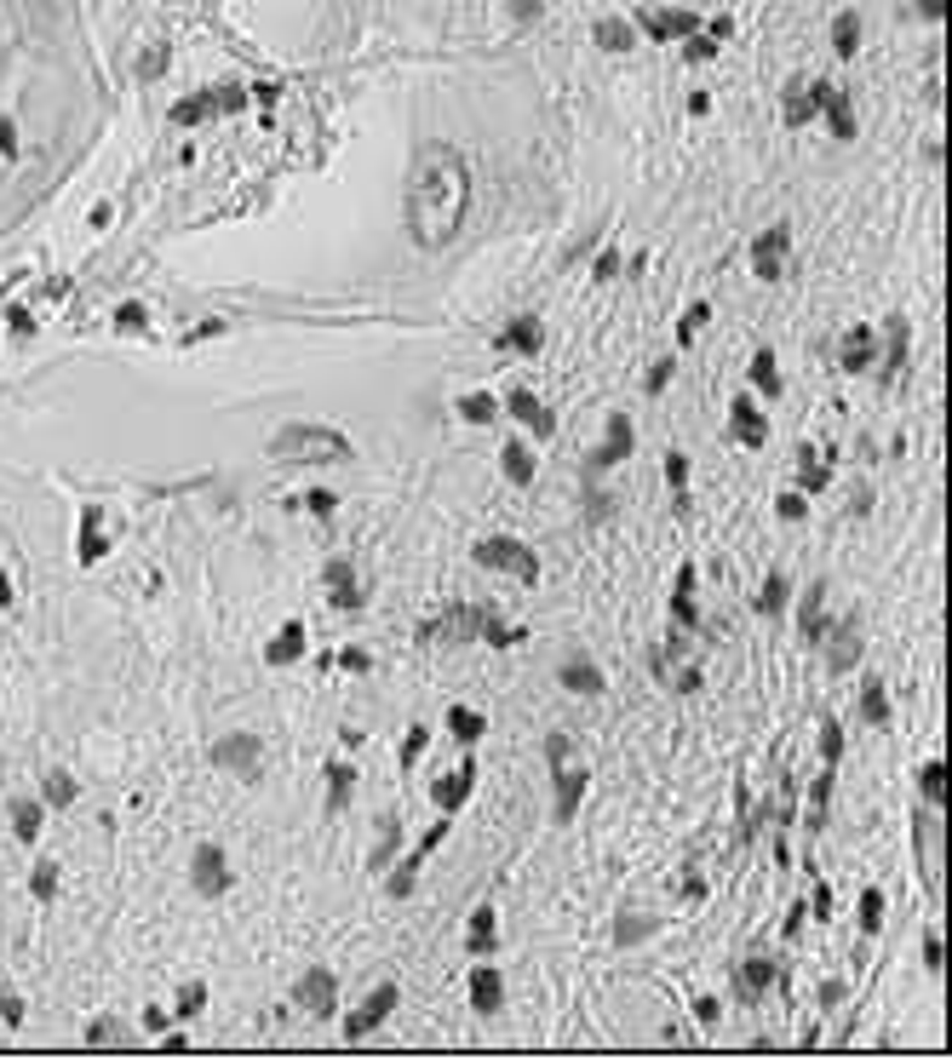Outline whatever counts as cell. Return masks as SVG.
Returning a JSON list of instances; mask_svg holds the SVG:
<instances>
[{
    "label": "cell",
    "mask_w": 952,
    "mask_h": 1061,
    "mask_svg": "<svg viewBox=\"0 0 952 1061\" xmlns=\"http://www.w3.org/2000/svg\"><path fill=\"white\" fill-rule=\"evenodd\" d=\"M465 207H471V178H465L459 150L425 144L413 161V178H408V207H402L408 213V236L425 253H436V247H448L459 236Z\"/></svg>",
    "instance_id": "cell-1"
},
{
    "label": "cell",
    "mask_w": 952,
    "mask_h": 1061,
    "mask_svg": "<svg viewBox=\"0 0 952 1061\" xmlns=\"http://www.w3.org/2000/svg\"><path fill=\"white\" fill-rule=\"evenodd\" d=\"M264 454L282 459V465H293V459H304V465H339V459H350V436L333 431V425H316V419H293V425H282V431L270 436Z\"/></svg>",
    "instance_id": "cell-2"
},
{
    "label": "cell",
    "mask_w": 952,
    "mask_h": 1061,
    "mask_svg": "<svg viewBox=\"0 0 952 1061\" xmlns=\"http://www.w3.org/2000/svg\"><path fill=\"white\" fill-rule=\"evenodd\" d=\"M545 769H551V786H557V821H574L585 786H591V769L585 757L574 752V735H551L545 740Z\"/></svg>",
    "instance_id": "cell-3"
},
{
    "label": "cell",
    "mask_w": 952,
    "mask_h": 1061,
    "mask_svg": "<svg viewBox=\"0 0 952 1061\" xmlns=\"http://www.w3.org/2000/svg\"><path fill=\"white\" fill-rule=\"evenodd\" d=\"M471 563L488 568V574H511V580H522V585H539V557H534V545H522V540H511V534L476 540V545H471Z\"/></svg>",
    "instance_id": "cell-4"
},
{
    "label": "cell",
    "mask_w": 952,
    "mask_h": 1061,
    "mask_svg": "<svg viewBox=\"0 0 952 1061\" xmlns=\"http://www.w3.org/2000/svg\"><path fill=\"white\" fill-rule=\"evenodd\" d=\"M637 454V431H631V419L626 413H608V431H603V442L585 454V476L597 482L603 471H614V465H626Z\"/></svg>",
    "instance_id": "cell-5"
},
{
    "label": "cell",
    "mask_w": 952,
    "mask_h": 1061,
    "mask_svg": "<svg viewBox=\"0 0 952 1061\" xmlns=\"http://www.w3.org/2000/svg\"><path fill=\"white\" fill-rule=\"evenodd\" d=\"M293 1004H299L310 1021L339 1016V975H333V970H322V964H310V970L293 981Z\"/></svg>",
    "instance_id": "cell-6"
},
{
    "label": "cell",
    "mask_w": 952,
    "mask_h": 1061,
    "mask_svg": "<svg viewBox=\"0 0 952 1061\" xmlns=\"http://www.w3.org/2000/svg\"><path fill=\"white\" fill-rule=\"evenodd\" d=\"M396 1004H402V987H396V981H379V987H373L362 1004H356V1016H345V1038H350V1044H356V1038H373L390 1016H396Z\"/></svg>",
    "instance_id": "cell-7"
},
{
    "label": "cell",
    "mask_w": 952,
    "mask_h": 1061,
    "mask_svg": "<svg viewBox=\"0 0 952 1061\" xmlns=\"http://www.w3.org/2000/svg\"><path fill=\"white\" fill-rule=\"evenodd\" d=\"M499 413H511V419H517V425H522L528 436H539V442H545V436H557V413L545 408V402H539L528 385L505 390V396H499Z\"/></svg>",
    "instance_id": "cell-8"
},
{
    "label": "cell",
    "mask_w": 952,
    "mask_h": 1061,
    "mask_svg": "<svg viewBox=\"0 0 952 1061\" xmlns=\"http://www.w3.org/2000/svg\"><path fill=\"white\" fill-rule=\"evenodd\" d=\"M488 614H494V608H448V614L431 620L419 637H425V643H442V637H448V643H471V637H476V643H482V626H488Z\"/></svg>",
    "instance_id": "cell-9"
},
{
    "label": "cell",
    "mask_w": 952,
    "mask_h": 1061,
    "mask_svg": "<svg viewBox=\"0 0 952 1061\" xmlns=\"http://www.w3.org/2000/svg\"><path fill=\"white\" fill-rule=\"evenodd\" d=\"M786 253H792V230L786 224H769L752 241V276H757V282H780V276H786Z\"/></svg>",
    "instance_id": "cell-10"
},
{
    "label": "cell",
    "mask_w": 952,
    "mask_h": 1061,
    "mask_svg": "<svg viewBox=\"0 0 952 1061\" xmlns=\"http://www.w3.org/2000/svg\"><path fill=\"white\" fill-rule=\"evenodd\" d=\"M941 809H929L924 821H918V861H924V884H929V895L941 901V878H947V866H941Z\"/></svg>",
    "instance_id": "cell-11"
},
{
    "label": "cell",
    "mask_w": 952,
    "mask_h": 1061,
    "mask_svg": "<svg viewBox=\"0 0 952 1061\" xmlns=\"http://www.w3.org/2000/svg\"><path fill=\"white\" fill-rule=\"evenodd\" d=\"M471 786H476V763H471V757H465V763H459V769H454V775H436V780H431V803H436V809H442V815H448V821H454V815H459V809H465V803H471Z\"/></svg>",
    "instance_id": "cell-12"
},
{
    "label": "cell",
    "mask_w": 952,
    "mask_h": 1061,
    "mask_svg": "<svg viewBox=\"0 0 952 1061\" xmlns=\"http://www.w3.org/2000/svg\"><path fill=\"white\" fill-rule=\"evenodd\" d=\"M729 436H735L740 448H769V419L757 413L752 396H735V402H729Z\"/></svg>",
    "instance_id": "cell-13"
},
{
    "label": "cell",
    "mask_w": 952,
    "mask_h": 1061,
    "mask_svg": "<svg viewBox=\"0 0 952 1061\" xmlns=\"http://www.w3.org/2000/svg\"><path fill=\"white\" fill-rule=\"evenodd\" d=\"M872 362H878V327H849L838 345V367L861 379V373H872Z\"/></svg>",
    "instance_id": "cell-14"
},
{
    "label": "cell",
    "mask_w": 952,
    "mask_h": 1061,
    "mask_svg": "<svg viewBox=\"0 0 952 1061\" xmlns=\"http://www.w3.org/2000/svg\"><path fill=\"white\" fill-rule=\"evenodd\" d=\"M557 683H563L568 694H580V700H597V694H608V677H603L597 666L585 660V654H568V660L557 666Z\"/></svg>",
    "instance_id": "cell-15"
},
{
    "label": "cell",
    "mask_w": 952,
    "mask_h": 1061,
    "mask_svg": "<svg viewBox=\"0 0 952 1061\" xmlns=\"http://www.w3.org/2000/svg\"><path fill=\"white\" fill-rule=\"evenodd\" d=\"M499 1004H505V981H499V970L488 958H471V1010L476 1016H499Z\"/></svg>",
    "instance_id": "cell-16"
},
{
    "label": "cell",
    "mask_w": 952,
    "mask_h": 1061,
    "mask_svg": "<svg viewBox=\"0 0 952 1061\" xmlns=\"http://www.w3.org/2000/svg\"><path fill=\"white\" fill-rule=\"evenodd\" d=\"M190 878H195L201 895H224V889H230V861H224V849H218V844H201L195 861H190Z\"/></svg>",
    "instance_id": "cell-17"
},
{
    "label": "cell",
    "mask_w": 952,
    "mask_h": 1061,
    "mask_svg": "<svg viewBox=\"0 0 952 1061\" xmlns=\"http://www.w3.org/2000/svg\"><path fill=\"white\" fill-rule=\"evenodd\" d=\"M494 345L511 350V356H539L545 350V327H539V316H517L511 327H499V333H494Z\"/></svg>",
    "instance_id": "cell-18"
},
{
    "label": "cell",
    "mask_w": 952,
    "mask_h": 1061,
    "mask_svg": "<svg viewBox=\"0 0 952 1061\" xmlns=\"http://www.w3.org/2000/svg\"><path fill=\"white\" fill-rule=\"evenodd\" d=\"M694 580H700V568H694V563H683V568H677V585H671V620H677L683 631H700V603H694Z\"/></svg>",
    "instance_id": "cell-19"
},
{
    "label": "cell",
    "mask_w": 952,
    "mask_h": 1061,
    "mask_svg": "<svg viewBox=\"0 0 952 1061\" xmlns=\"http://www.w3.org/2000/svg\"><path fill=\"white\" fill-rule=\"evenodd\" d=\"M494 947H499V912H494V901H482V907L471 912V930H465V953L471 958H494Z\"/></svg>",
    "instance_id": "cell-20"
},
{
    "label": "cell",
    "mask_w": 952,
    "mask_h": 1061,
    "mask_svg": "<svg viewBox=\"0 0 952 1061\" xmlns=\"http://www.w3.org/2000/svg\"><path fill=\"white\" fill-rule=\"evenodd\" d=\"M907 350H912V333H907V316H889V322H884V362H878V367H884V373H878V379H884V385H889V379H895V373H901V367H907Z\"/></svg>",
    "instance_id": "cell-21"
},
{
    "label": "cell",
    "mask_w": 952,
    "mask_h": 1061,
    "mask_svg": "<svg viewBox=\"0 0 952 1061\" xmlns=\"http://www.w3.org/2000/svg\"><path fill=\"white\" fill-rule=\"evenodd\" d=\"M775 981H780V964H769V958H763V953H757V958H746V964H740V970H735V993L746 998V1004H757V998H763V993H769V987H775Z\"/></svg>",
    "instance_id": "cell-22"
},
{
    "label": "cell",
    "mask_w": 952,
    "mask_h": 1061,
    "mask_svg": "<svg viewBox=\"0 0 952 1061\" xmlns=\"http://www.w3.org/2000/svg\"><path fill=\"white\" fill-rule=\"evenodd\" d=\"M213 763L218 769H236V775H258V740L253 735H230L213 746Z\"/></svg>",
    "instance_id": "cell-23"
},
{
    "label": "cell",
    "mask_w": 952,
    "mask_h": 1061,
    "mask_svg": "<svg viewBox=\"0 0 952 1061\" xmlns=\"http://www.w3.org/2000/svg\"><path fill=\"white\" fill-rule=\"evenodd\" d=\"M304 643H310L304 620H287V626L276 631L270 643H264V660H270V666H293V660H299V654H304Z\"/></svg>",
    "instance_id": "cell-24"
},
{
    "label": "cell",
    "mask_w": 952,
    "mask_h": 1061,
    "mask_svg": "<svg viewBox=\"0 0 952 1061\" xmlns=\"http://www.w3.org/2000/svg\"><path fill=\"white\" fill-rule=\"evenodd\" d=\"M855 660H861V626H855V620H844V626L826 637V666H832V672H849Z\"/></svg>",
    "instance_id": "cell-25"
},
{
    "label": "cell",
    "mask_w": 952,
    "mask_h": 1061,
    "mask_svg": "<svg viewBox=\"0 0 952 1061\" xmlns=\"http://www.w3.org/2000/svg\"><path fill=\"white\" fill-rule=\"evenodd\" d=\"M746 379H752V390L757 396H769V402H780V362H775V350L763 345V350H752V362H746Z\"/></svg>",
    "instance_id": "cell-26"
},
{
    "label": "cell",
    "mask_w": 952,
    "mask_h": 1061,
    "mask_svg": "<svg viewBox=\"0 0 952 1061\" xmlns=\"http://www.w3.org/2000/svg\"><path fill=\"white\" fill-rule=\"evenodd\" d=\"M499 471H505L511 488H528L539 465H534V454H528V442H505V448H499Z\"/></svg>",
    "instance_id": "cell-27"
},
{
    "label": "cell",
    "mask_w": 952,
    "mask_h": 1061,
    "mask_svg": "<svg viewBox=\"0 0 952 1061\" xmlns=\"http://www.w3.org/2000/svg\"><path fill=\"white\" fill-rule=\"evenodd\" d=\"M454 413L465 419V425H494V419H499V396H494V390H465V396L454 402Z\"/></svg>",
    "instance_id": "cell-28"
},
{
    "label": "cell",
    "mask_w": 952,
    "mask_h": 1061,
    "mask_svg": "<svg viewBox=\"0 0 952 1061\" xmlns=\"http://www.w3.org/2000/svg\"><path fill=\"white\" fill-rule=\"evenodd\" d=\"M482 735H488V717H482L476 706H448V740L476 746Z\"/></svg>",
    "instance_id": "cell-29"
},
{
    "label": "cell",
    "mask_w": 952,
    "mask_h": 1061,
    "mask_svg": "<svg viewBox=\"0 0 952 1061\" xmlns=\"http://www.w3.org/2000/svg\"><path fill=\"white\" fill-rule=\"evenodd\" d=\"M752 608H757V614H769V620H775V614H786V608H792V580H786V574H780V568H775V574H769V580H763V585H757V597H752Z\"/></svg>",
    "instance_id": "cell-30"
},
{
    "label": "cell",
    "mask_w": 952,
    "mask_h": 1061,
    "mask_svg": "<svg viewBox=\"0 0 952 1061\" xmlns=\"http://www.w3.org/2000/svg\"><path fill=\"white\" fill-rule=\"evenodd\" d=\"M821 597H826V585H821V580H815V585H809L803 597H798V631H803V637H815V643L826 637V620H821Z\"/></svg>",
    "instance_id": "cell-31"
},
{
    "label": "cell",
    "mask_w": 952,
    "mask_h": 1061,
    "mask_svg": "<svg viewBox=\"0 0 952 1061\" xmlns=\"http://www.w3.org/2000/svg\"><path fill=\"white\" fill-rule=\"evenodd\" d=\"M826 482H832V465H826L815 448H803L798 454V494H821Z\"/></svg>",
    "instance_id": "cell-32"
},
{
    "label": "cell",
    "mask_w": 952,
    "mask_h": 1061,
    "mask_svg": "<svg viewBox=\"0 0 952 1061\" xmlns=\"http://www.w3.org/2000/svg\"><path fill=\"white\" fill-rule=\"evenodd\" d=\"M861 723H872V729L889 723V694L878 677H861Z\"/></svg>",
    "instance_id": "cell-33"
},
{
    "label": "cell",
    "mask_w": 952,
    "mask_h": 1061,
    "mask_svg": "<svg viewBox=\"0 0 952 1061\" xmlns=\"http://www.w3.org/2000/svg\"><path fill=\"white\" fill-rule=\"evenodd\" d=\"M918 786H924V803H929V809H947V792H952V786H947V763L929 757L924 769H918Z\"/></svg>",
    "instance_id": "cell-34"
},
{
    "label": "cell",
    "mask_w": 952,
    "mask_h": 1061,
    "mask_svg": "<svg viewBox=\"0 0 952 1061\" xmlns=\"http://www.w3.org/2000/svg\"><path fill=\"white\" fill-rule=\"evenodd\" d=\"M350 786H356V769H350V763H327V809H333V815H339V809H345L350 803Z\"/></svg>",
    "instance_id": "cell-35"
},
{
    "label": "cell",
    "mask_w": 952,
    "mask_h": 1061,
    "mask_svg": "<svg viewBox=\"0 0 952 1061\" xmlns=\"http://www.w3.org/2000/svg\"><path fill=\"white\" fill-rule=\"evenodd\" d=\"M821 109H826V121H832V132H838V138H855V109H849L844 92L826 86V92H821Z\"/></svg>",
    "instance_id": "cell-36"
},
{
    "label": "cell",
    "mask_w": 952,
    "mask_h": 1061,
    "mask_svg": "<svg viewBox=\"0 0 952 1061\" xmlns=\"http://www.w3.org/2000/svg\"><path fill=\"white\" fill-rule=\"evenodd\" d=\"M832 786H838V769H821L815 775V792H809V832L826 826V803H832Z\"/></svg>",
    "instance_id": "cell-37"
},
{
    "label": "cell",
    "mask_w": 952,
    "mask_h": 1061,
    "mask_svg": "<svg viewBox=\"0 0 952 1061\" xmlns=\"http://www.w3.org/2000/svg\"><path fill=\"white\" fill-rule=\"evenodd\" d=\"M884 930V889L866 884L861 889V935H878Z\"/></svg>",
    "instance_id": "cell-38"
},
{
    "label": "cell",
    "mask_w": 952,
    "mask_h": 1061,
    "mask_svg": "<svg viewBox=\"0 0 952 1061\" xmlns=\"http://www.w3.org/2000/svg\"><path fill=\"white\" fill-rule=\"evenodd\" d=\"M654 930H660V924H654V918H620V924H614V947H637V941H648V935Z\"/></svg>",
    "instance_id": "cell-39"
},
{
    "label": "cell",
    "mask_w": 952,
    "mask_h": 1061,
    "mask_svg": "<svg viewBox=\"0 0 952 1061\" xmlns=\"http://www.w3.org/2000/svg\"><path fill=\"white\" fill-rule=\"evenodd\" d=\"M832 46H838V58H855V46H861V18H855V12H844V18L832 23Z\"/></svg>",
    "instance_id": "cell-40"
},
{
    "label": "cell",
    "mask_w": 952,
    "mask_h": 1061,
    "mask_svg": "<svg viewBox=\"0 0 952 1061\" xmlns=\"http://www.w3.org/2000/svg\"><path fill=\"white\" fill-rule=\"evenodd\" d=\"M712 322V304L706 299H700V304H689V310H683V322H677V345H694V339H700V327H706Z\"/></svg>",
    "instance_id": "cell-41"
},
{
    "label": "cell",
    "mask_w": 952,
    "mask_h": 1061,
    "mask_svg": "<svg viewBox=\"0 0 952 1061\" xmlns=\"http://www.w3.org/2000/svg\"><path fill=\"white\" fill-rule=\"evenodd\" d=\"M838 757H844V729H838V717H826L821 723V763L838 769Z\"/></svg>",
    "instance_id": "cell-42"
},
{
    "label": "cell",
    "mask_w": 952,
    "mask_h": 1061,
    "mask_svg": "<svg viewBox=\"0 0 952 1061\" xmlns=\"http://www.w3.org/2000/svg\"><path fill=\"white\" fill-rule=\"evenodd\" d=\"M660 465H666V488H671V494H689V454H677V448H671Z\"/></svg>",
    "instance_id": "cell-43"
},
{
    "label": "cell",
    "mask_w": 952,
    "mask_h": 1061,
    "mask_svg": "<svg viewBox=\"0 0 952 1061\" xmlns=\"http://www.w3.org/2000/svg\"><path fill=\"white\" fill-rule=\"evenodd\" d=\"M775 517H780V522H803V517H809V494L786 488V494L775 499Z\"/></svg>",
    "instance_id": "cell-44"
},
{
    "label": "cell",
    "mask_w": 952,
    "mask_h": 1061,
    "mask_svg": "<svg viewBox=\"0 0 952 1061\" xmlns=\"http://www.w3.org/2000/svg\"><path fill=\"white\" fill-rule=\"evenodd\" d=\"M442 838H448V815H442V821H436V826H425V832H419V844H413V861H419V866H425V861H431V855H436V844H442Z\"/></svg>",
    "instance_id": "cell-45"
},
{
    "label": "cell",
    "mask_w": 952,
    "mask_h": 1061,
    "mask_svg": "<svg viewBox=\"0 0 952 1061\" xmlns=\"http://www.w3.org/2000/svg\"><path fill=\"white\" fill-rule=\"evenodd\" d=\"M396 815H385L379 821V849H373V866H390V855H396Z\"/></svg>",
    "instance_id": "cell-46"
},
{
    "label": "cell",
    "mask_w": 952,
    "mask_h": 1061,
    "mask_svg": "<svg viewBox=\"0 0 952 1061\" xmlns=\"http://www.w3.org/2000/svg\"><path fill=\"white\" fill-rule=\"evenodd\" d=\"M362 597H367V591H362V580H356V585H333V591H327V603H333L339 614H356V608H362Z\"/></svg>",
    "instance_id": "cell-47"
},
{
    "label": "cell",
    "mask_w": 952,
    "mask_h": 1061,
    "mask_svg": "<svg viewBox=\"0 0 952 1061\" xmlns=\"http://www.w3.org/2000/svg\"><path fill=\"white\" fill-rule=\"evenodd\" d=\"M425 746H431V729H408V740H402V775L425 757Z\"/></svg>",
    "instance_id": "cell-48"
},
{
    "label": "cell",
    "mask_w": 952,
    "mask_h": 1061,
    "mask_svg": "<svg viewBox=\"0 0 952 1061\" xmlns=\"http://www.w3.org/2000/svg\"><path fill=\"white\" fill-rule=\"evenodd\" d=\"M322 585L327 591H333V585H356V563H350V557H333V563L322 568Z\"/></svg>",
    "instance_id": "cell-49"
},
{
    "label": "cell",
    "mask_w": 952,
    "mask_h": 1061,
    "mask_svg": "<svg viewBox=\"0 0 952 1061\" xmlns=\"http://www.w3.org/2000/svg\"><path fill=\"white\" fill-rule=\"evenodd\" d=\"M620 264H626V258H620V247H603V253H597V264H591V282H614V276H620Z\"/></svg>",
    "instance_id": "cell-50"
},
{
    "label": "cell",
    "mask_w": 952,
    "mask_h": 1061,
    "mask_svg": "<svg viewBox=\"0 0 952 1061\" xmlns=\"http://www.w3.org/2000/svg\"><path fill=\"white\" fill-rule=\"evenodd\" d=\"M299 505L310 511V517H333V511H339V494H327V488H310V494L299 499Z\"/></svg>",
    "instance_id": "cell-51"
},
{
    "label": "cell",
    "mask_w": 952,
    "mask_h": 1061,
    "mask_svg": "<svg viewBox=\"0 0 952 1061\" xmlns=\"http://www.w3.org/2000/svg\"><path fill=\"white\" fill-rule=\"evenodd\" d=\"M597 41L608 46V52H626V46H631V29H626V23H597Z\"/></svg>",
    "instance_id": "cell-52"
},
{
    "label": "cell",
    "mask_w": 952,
    "mask_h": 1061,
    "mask_svg": "<svg viewBox=\"0 0 952 1061\" xmlns=\"http://www.w3.org/2000/svg\"><path fill=\"white\" fill-rule=\"evenodd\" d=\"M717 1016H723V998H717V993H700V998H694V1021H700V1027H717Z\"/></svg>",
    "instance_id": "cell-53"
},
{
    "label": "cell",
    "mask_w": 952,
    "mask_h": 1061,
    "mask_svg": "<svg viewBox=\"0 0 952 1061\" xmlns=\"http://www.w3.org/2000/svg\"><path fill=\"white\" fill-rule=\"evenodd\" d=\"M924 970H929V975H941V970H947V953H941V930H929V935H924Z\"/></svg>",
    "instance_id": "cell-54"
},
{
    "label": "cell",
    "mask_w": 952,
    "mask_h": 1061,
    "mask_svg": "<svg viewBox=\"0 0 952 1061\" xmlns=\"http://www.w3.org/2000/svg\"><path fill=\"white\" fill-rule=\"evenodd\" d=\"M671 373H677V362H671V356H666V362H654L648 379H643V390H648V396H660V390L671 385Z\"/></svg>",
    "instance_id": "cell-55"
},
{
    "label": "cell",
    "mask_w": 952,
    "mask_h": 1061,
    "mask_svg": "<svg viewBox=\"0 0 952 1061\" xmlns=\"http://www.w3.org/2000/svg\"><path fill=\"white\" fill-rule=\"evenodd\" d=\"M339 666H345V672H373V654L367 648H339Z\"/></svg>",
    "instance_id": "cell-56"
},
{
    "label": "cell",
    "mask_w": 952,
    "mask_h": 1061,
    "mask_svg": "<svg viewBox=\"0 0 952 1061\" xmlns=\"http://www.w3.org/2000/svg\"><path fill=\"white\" fill-rule=\"evenodd\" d=\"M201 1004H207V987L195 981V987H184V998H178V1016H195Z\"/></svg>",
    "instance_id": "cell-57"
},
{
    "label": "cell",
    "mask_w": 952,
    "mask_h": 1061,
    "mask_svg": "<svg viewBox=\"0 0 952 1061\" xmlns=\"http://www.w3.org/2000/svg\"><path fill=\"white\" fill-rule=\"evenodd\" d=\"M712 52H717V46H712L706 35H689V46H683V58H689V64H706Z\"/></svg>",
    "instance_id": "cell-58"
},
{
    "label": "cell",
    "mask_w": 952,
    "mask_h": 1061,
    "mask_svg": "<svg viewBox=\"0 0 952 1061\" xmlns=\"http://www.w3.org/2000/svg\"><path fill=\"white\" fill-rule=\"evenodd\" d=\"M809 912H815L821 924L832 918V889H826V884H815V895H809Z\"/></svg>",
    "instance_id": "cell-59"
},
{
    "label": "cell",
    "mask_w": 952,
    "mask_h": 1061,
    "mask_svg": "<svg viewBox=\"0 0 952 1061\" xmlns=\"http://www.w3.org/2000/svg\"><path fill=\"white\" fill-rule=\"evenodd\" d=\"M683 901H706V878H694V872H689V878H683Z\"/></svg>",
    "instance_id": "cell-60"
},
{
    "label": "cell",
    "mask_w": 952,
    "mask_h": 1061,
    "mask_svg": "<svg viewBox=\"0 0 952 1061\" xmlns=\"http://www.w3.org/2000/svg\"><path fill=\"white\" fill-rule=\"evenodd\" d=\"M35 826H41V815L23 803V809H18V832H23V838H35Z\"/></svg>",
    "instance_id": "cell-61"
},
{
    "label": "cell",
    "mask_w": 952,
    "mask_h": 1061,
    "mask_svg": "<svg viewBox=\"0 0 952 1061\" xmlns=\"http://www.w3.org/2000/svg\"><path fill=\"white\" fill-rule=\"evenodd\" d=\"M821 1004H844V981H826V987H821Z\"/></svg>",
    "instance_id": "cell-62"
},
{
    "label": "cell",
    "mask_w": 952,
    "mask_h": 1061,
    "mask_svg": "<svg viewBox=\"0 0 952 1061\" xmlns=\"http://www.w3.org/2000/svg\"><path fill=\"white\" fill-rule=\"evenodd\" d=\"M803 918H809V907H792V912H786V924H780V930H786V935H798V930H803Z\"/></svg>",
    "instance_id": "cell-63"
},
{
    "label": "cell",
    "mask_w": 952,
    "mask_h": 1061,
    "mask_svg": "<svg viewBox=\"0 0 952 1061\" xmlns=\"http://www.w3.org/2000/svg\"><path fill=\"white\" fill-rule=\"evenodd\" d=\"M0 603H6V574H0Z\"/></svg>",
    "instance_id": "cell-64"
}]
</instances>
